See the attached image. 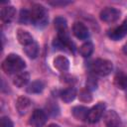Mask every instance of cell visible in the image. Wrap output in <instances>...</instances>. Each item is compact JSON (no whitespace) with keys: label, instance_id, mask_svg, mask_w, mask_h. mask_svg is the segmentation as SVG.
Returning <instances> with one entry per match:
<instances>
[{"label":"cell","instance_id":"cell-11","mask_svg":"<svg viewBox=\"0 0 127 127\" xmlns=\"http://www.w3.org/2000/svg\"><path fill=\"white\" fill-rule=\"evenodd\" d=\"M16 9L13 6L7 5L1 9V19L5 23H10L15 19Z\"/></svg>","mask_w":127,"mask_h":127},{"label":"cell","instance_id":"cell-28","mask_svg":"<svg viewBox=\"0 0 127 127\" xmlns=\"http://www.w3.org/2000/svg\"><path fill=\"white\" fill-rule=\"evenodd\" d=\"M123 53L127 56V43L124 45V47H123Z\"/></svg>","mask_w":127,"mask_h":127},{"label":"cell","instance_id":"cell-2","mask_svg":"<svg viewBox=\"0 0 127 127\" xmlns=\"http://www.w3.org/2000/svg\"><path fill=\"white\" fill-rule=\"evenodd\" d=\"M31 23L37 27H44L48 23V11L41 4H34L30 10Z\"/></svg>","mask_w":127,"mask_h":127},{"label":"cell","instance_id":"cell-17","mask_svg":"<svg viewBox=\"0 0 127 127\" xmlns=\"http://www.w3.org/2000/svg\"><path fill=\"white\" fill-rule=\"evenodd\" d=\"M114 84L119 89H127V74L119 72L114 76Z\"/></svg>","mask_w":127,"mask_h":127},{"label":"cell","instance_id":"cell-16","mask_svg":"<svg viewBox=\"0 0 127 127\" xmlns=\"http://www.w3.org/2000/svg\"><path fill=\"white\" fill-rule=\"evenodd\" d=\"M75 96H76V89L72 86H69L61 92V98L65 103L71 102L75 98Z\"/></svg>","mask_w":127,"mask_h":127},{"label":"cell","instance_id":"cell-9","mask_svg":"<svg viewBox=\"0 0 127 127\" xmlns=\"http://www.w3.org/2000/svg\"><path fill=\"white\" fill-rule=\"evenodd\" d=\"M16 109L20 115L26 114L32 106V101L27 96H19L16 100Z\"/></svg>","mask_w":127,"mask_h":127},{"label":"cell","instance_id":"cell-12","mask_svg":"<svg viewBox=\"0 0 127 127\" xmlns=\"http://www.w3.org/2000/svg\"><path fill=\"white\" fill-rule=\"evenodd\" d=\"M54 66L62 72L67 71L69 68V61L64 56H58L54 59Z\"/></svg>","mask_w":127,"mask_h":127},{"label":"cell","instance_id":"cell-5","mask_svg":"<svg viewBox=\"0 0 127 127\" xmlns=\"http://www.w3.org/2000/svg\"><path fill=\"white\" fill-rule=\"evenodd\" d=\"M105 112V104L103 102H99L96 105H94L93 107H91L88 110V114H87V121L90 123H95L97 122L99 119H101V117L103 116Z\"/></svg>","mask_w":127,"mask_h":127},{"label":"cell","instance_id":"cell-14","mask_svg":"<svg viewBox=\"0 0 127 127\" xmlns=\"http://www.w3.org/2000/svg\"><path fill=\"white\" fill-rule=\"evenodd\" d=\"M17 39H18V42L24 47H26L34 42L32 35L28 31H25L23 29L17 30Z\"/></svg>","mask_w":127,"mask_h":127},{"label":"cell","instance_id":"cell-8","mask_svg":"<svg viewBox=\"0 0 127 127\" xmlns=\"http://www.w3.org/2000/svg\"><path fill=\"white\" fill-rule=\"evenodd\" d=\"M103 121L107 127H119L120 117L114 110L105 111L103 114Z\"/></svg>","mask_w":127,"mask_h":127},{"label":"cell","instance_id":"cell-3","mask_svg":"<svg viewBox=\"0 0 127 127\" xmlns=\"http://www.w3.org/2000/svg\"><path fill=\"white\" fill-rule=\"evenodd\" d=\"M91 70L100 76H106L111 73L113 70L112 62L105 59H97L91 64Z\"/></svg>","mask_w":127,"mask_h":127},{"label":"cell","instance_id":"cell-6","mask_svg":"<svg viewBox=\"0 0 127 127\" xmlns=\"http://www.w3.org/2000/svg\"><path fill=\"white\" fill-rule=\"evenodd\" d=\"M47 114L42 109H35L30 117L29 124L33 127H43L47 122Z\"/></svg>","mask_w":127,"mask_h":127},{"label":"cell","instance_id":"cell-30","mask_svg":"<svg viewBox=\"0 0 127 127\" xmlns=\"http://www.w3.org/2000/svg\"><path fill=\"white\" fill-rule=\"evenodd\" d=\"M126 98H127V93H126Z\"/></svg>","mask_w":127,"mask_h":127},{"label":"cell","instance_id":"cell-29","mask_svg":"<svg viewBox=\"0 0 127 127\" xmlns=\"http://www.w3.org/2000/svg\"><path fill=\"white\" fill-rule=\"evenodd\" d=\"M47 127H60V126H59L58 124H54V123H53V124H50V125H48Z\"/></svg>","mask_w":127,"mask_h":127},{"label":"cell","instance_id":"cell-18","mask_svg":"<svg viewBox=\"0 0 127 127\" xmlns=\"http://www.w3.org/2000/svg\"><path fill=\"white\" fill-rule=\"evenodd\" d=\"M93 50H94L93 44H92L91 42L87 41V42L83 43V44L79 47L78 52H79V54H80L83 58H88V57H90V56L92 55Z\"/></svg>","mask_w":127,"mask_h":127},{"label":"cell","instance_id":"cell-1","mask_svg":"<svg viewBox=\"0 0 127 127\" xmlns=\"http://www.w3.org/2000/svg\"><path fill=\"white\" fill-rule=\"evenodd\" d=\"M26 67L25 61L16 54H9L2 63V69L7 74L19 73Z\"/></svg>","mask_w":127,"mask_h":127},{"label":"cell","instance_id":"cell-27","mask_svg":"<svg viewBox=\"0 0 127 127\" xmlns=\"http://www.w3.org/2000/svg\"><path fill=\"white\" fill-rule=\"evenodd\" d=\"M69 3V1H49V4L53 6H64Z\"/></svg>","mask_w":127,"mask_h":127},{"label":"cell","instance_id":"cell-23","mask_svg":"<svg viewBox=\"0 0 127 127\" xmlns=\"http://www.w3.org/2000/svg\"><path fill=\"white\" fill-rule=\"evenodd\" d=\"M19 22L23 24H29L31 23V16H30V11L28 10H21L20 15H19Z\"/></svg>","mask_w":127,"mask_h":127},{"label":"cell","instance_id":"cell-22","mask_svg":"<svg viewBox=\"0 0 127 127\" xmlns=\"http://www.w3.org/2000/svg\"><path fill=\"white\" fill-rule=\"evenodd\" d=\"M54 25L55 28L57 29L58 32L60 31H64V30H67V24H66V20L64 17H57L54 20Z\"/></svg>","mask_w":127,"mask_h":127},{"label":"cell","instance_id":"cell-20","mask_svg":"<svg viewBox=\"0 0 127 127\" xmlns=\"http://www.w3.org/2000/svg\"><path fill=\"white\" fill-rule=\"evenodd\" d=\"M45 87V84L42 80H35L32 83H30L27 87V92L28 93H40L43 91Z\"/></svg>","mask_w":127,"mask_h":127},{"label":"cell","instance_id":"cell-10","mask_svg":"<svg viewBox=\"0 0 127 127\" xmlns=\"http://www.w3.org/2000/svg\"><path fill=\"white\" fill-rule=\"evenodd\" d=\"M72 33L73 35L79 40H86L89 36L87 27L81 22H75L72 26Z\"/></svg>","mask_w":127,"mask_h":127},{"label":"cell","instance_id":"cell-24","mask_svg":"<svg viewBox=\"0 0 127 127\" xmlns=\"http://www.w3.org/2000/svg\"><path fill=\"white\" fill-rule=\"evenodd\" d=\"M97 87V81L94 77H91L89 76L87 79H86V88H88L89 90L91 89H96Z\"/></svg>","mask_w":127,"mask_h":127},{"label":"cell","instance_id":"cell-21","mask_svg":"<svg viewBox=\"0 0 127 127\" xmlns=\"http://www.w3.org/2000/svg\"><path fill=\"white\" fill-rule=\"evenodd\" d=\"M78 99L79 101L81 102H85V103H89L91 102L92 100V95H91V92L88 88L84 87V88H81L78 92Z\"/></svg>","mask_w":127,"mask_h":127},{"label":"cell","instance_id":"cell-15","mask_svg":"<svg viewBox=\"0 0 127 127\" xmlns=\"http://www.w3.org/2000/svg\"><path fill=\"white\" fill-rule=\"evenodd\" d=\"M88 110L89 109L85 106H74L71 110V113H72V115L75 119L85 121V120H87Z\"/></svg>","mask_w":127,"mask_h":127},{"label":"cell","instance_id":"cell-26","mask_svg":"<svg viewBox=\"0 0 127 127\" xmlns=\"http://www.w3.org/2000/svg\"><path fill=\"white\" fill-rule=\"evenodd\" d=\"M47 109H48V112L53 116H56L59 113V108H58L57 104H55V103H53V107H51V105L48 103L47 104Z\"/></svg>","mask_w":127,"mask_h":127},{"label":"cell","instance_id":"cell-7","mask_svg":"<svg viewBox=\"0 0 127 127\" xmlns=\"http://www.w3.org/2000/svg\"><path fill=\"white\" fill-rule=\"evenodd\" d=\"M108 37L113 41H118L122 38H124L127 35V18L123 21V23L115 28H112L107 33Z\"/></svg>","mask_w":127,"mask_h":127},{"label":"cell","instance_id":"cell-25","mask_svg":"<svg viewBox=\"0 0 127 127\" xmlns=\"http://www.w3.org/2000/svg\"><path fill=\"white\" fill-rule=\"evenodd\" d=\"M14 124L12 122V120L7 117V116H3L1 118V121H0V127H13Z\"/></svg>","mask_w":127,"mask_h":127},{"label":"cell","instance_id":"cell-13","mask_svg":"<svg viewBox=\"0 0 127 127\" xmlns=\"http://www.w3.org/2000/svg\"><path fill=\"white\" fill-rule=\"evenodd\" d=\"M30 80V73L28 71H21L17 73L13 78V84L19 88L27 85Z\"/></svg>","mask_w":127,"mask_h":127},{"label":"cell","instance_id":"cell-19","mask_svg":"<svg viewBox=\"0 0 127 127\" xmlns=\"http://www.w3.org/2000/svg\"><path fill=\"white\" fill-rule=\"evenodd\" d=\"M24 52L30 59H35L39 54V46L36 42H33L32 44L24 47Z\"/></svg>","mask_w":127,"mask_h":127},{"label":"cell","instance_id":"cell-4","mask_svg":"<svg viewBox=\"0 0 127 127\" xmlns=\"http://www.w3.org/2000/svg\"><path fill=\"white\" fill-rule=\"evenodd\" d=\"M120 15H121V12L118 9L113 8V7H105L104 9L100 11L99 17L101 21L111 24V23L116 22L120 18Z\"/></svg>","mask_w":127,"mask_h":127}]
</instances>
